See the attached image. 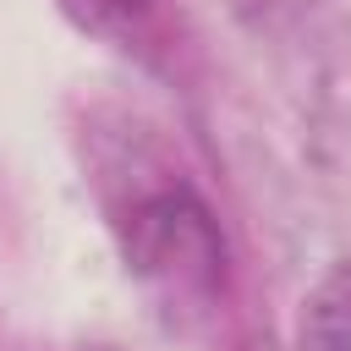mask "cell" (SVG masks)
Instances as JSON below:
<instances>
[{
  "label": "cell",
  "instance_id": "7a4b0ae2",
  "mask_svg": "<svg viewBox=\"0 0 351 351\" xmlns=\"http://www.w3.org/2000/svg\"><path fill=\"white\" fill-rule=\"evenodd\" d=\"M296 351H351V269H335L313 285L302 302Z\"/></svg>",
  "mask_w": 351,
  "mask_h": 351
},
{
  "label": "cell",
  "instance_id": "3957f363",
  "mask_svg": "<svg viewBox=\"0 0 351 351\" xmlns=\"http://www.w3.org/2000/svg\"><path fill=\"white\" fill-rule=\"evenodd\" d=\"M66 11L82 16L88 27H132L148 11V0H66Z\"/></svg>",
  "mask_w": 351,
  "mask_h": 351
},
{
  "label": "cell",
  "instance_id": "6da1fadb",
  "mask_svg": "<svg viewBox=\"0 0 351 351\" xmlns=\"http://www.w3.org/2000/svg\"><path fill=\"white\" fill-rule=\"evenodd\" d=\"M126 258H132L137 280L170 313H208L219 296V280H225V241H219L208 208L181 186L148 197L132 214Z\"/></svg>",
  "mask_w": 351,
  "mask_h": 351
}]
</instances>
